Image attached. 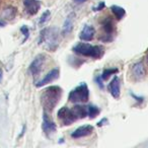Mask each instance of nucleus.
Masks as SVG:
<instances>
[{"label": "nucleus", "instance_id": "nucleus-22", "mask_svg": "<svg viewBox=\"0 0 148 148\" xmlns=\"http://www.w3.org/2000/svg\"><path fill=\"white\" fill-rule=\"evenodd\" d=\"M21 32H23V33L25 34V40H27V37H29V29H27V27H21Z\"/></svg>", "mask_w": 148, "mask_h": 148}, {"label": "nucleus", "instance_id": "nucleus-20", "mask_svg": "<svg viewBox=\"0 0 148 148\" xmlns=\"http://www.w3.org/2000/svg\"><path fill=\"white\" fill-rule=\"evenodd\" d=\"M117 72H118L117 68H108V69H106L105 71H103L101 78H103V79H108L110 76H111V75H113V74L117 73Z\"/></svg>", "mask_w": 148, "mask_h": 148}, {"label": "nucleus", "instance_id": "nucleus-5", "mask_svg": "<svg viewBox=\"0 0 148 148\" xmlns=\"http://www.w3.org/2000/svg\"><path fill=\"white\" fill-rule=\"evenodd\" d=\"M57 116L64 126L71 125L72 123H74V122L77 120L75 115H74L73 111L67 107H62L61 109L58 111Z\"/></svg>", "mask_w": 148, "mask_h": 148}, {"label": "nucleus", "instance_id": "nucleus-8", "mask_svg": "<svg viewBox=\"0 0 148 148\" xmlns=\"http://www.w3.org/2000/svg\"><path fill=\"white\" fill-rule=\"evenodd\" d=\"M93 127L90 125H84L81 126V127L77 128L73 133L71 134L72 138H75V139H78V138H82V137H86L92 134L93 132Z\"/></svg>", "mask_w": 148, "mask_h": 148}, {"label": "nucleus", "instance_id": "nucleus-18", "mask_svg": "<svg viewBox=\"0 0 148 148\" xmlns=\"http://www.w3.org/2000/svg\"><path fill=\"white\" fill-rule=\"evenodd\" d=\"M111 10H112V12L114 13V15H115L117 21H120V19L123 18L124 15H125V13H126L125 9H124L123 7L118 6V5H112Z\"/></svg>", "mask_w": 148, "mask_h": 148}, {"label": "nucleus", "instance_id": "nucleus-24", "mask_svg": "<svg viewBox=\"0 0 148 148\" xmlns=\"http://www.w3.org/2000/svg\"><path fill=\"white\" fill-rule=\"evenodd\" d=\"M97 84L99 85V87H101V88H103V83H101V79L99 78V77H97Z\"/></svg>", "mask_w": 148, "mask_h": 148}, {"label": "nucleus", "instance_id": "nucleus-1", "mask_svg": "<svg viewBox=\"0 0 148 148\" xmlns=\"http://www.w3.org/2000/svg\"><path fill=\"white\" fill-rule=\"evenodd\" d=\"M62 97V89L59 86H49L43 91L41 97V103L44 108V112L51 113L58 105Z\"/></svg>", "mask_w": 148, "mask_h": 148}, {"label": "nucleus", "instance_id": "nucleus-3", "mask_svg": "<svg viewBox=\"0 0 148 148\" xmlns=\"http://www.w3.org/2000/svg\"><path fill=\"white\" fill-rule=\"evenodd\" d=\"M74 53L84 57H90L93 59H99L105 54V48L103 46H93L85 43H79L73 48Z\"/></svg>", "mask_w": 148, "mask_h": 148}, {"label": "nucleus", "instance_id": "nucleus-7", "mask_svg": "<svg viewBox=\"0 0 148 148\" xmlns=\"http://www.w3.org/2000/svg\"><path fill=\"white\" fill-rule=\"evenodd\" d=\"M42 128H43V131H44V133H45V135L49 138L55 133L56 129H57L56 124L54 123V121L51 119V117H50L49 114H48L47 112H44Z\"/></svg>", "mask_w": 148, "mask_h": 148}, {"label": "nucleus", "instance_id": "nucleus-26", "mask_svg": "<svg viewBox=\"0 0 148 148\" xmlns=\"http://www.w3.org/2000/svg\"><path fill=\"white\" fill-rule=\"evenodd\" d=\"M1 78H2V71L0 70V81H1Z\"/></svg>", "mask_w": 148, "mask_h": 148}, {"label": "nucleus", "instance_id": "nucleus-25", "mask_svg": "<svg viewBox=\"0 0 148 148\" xmlns=\"http://www.w3.org/2000/svg\"><path fill=\"white\" fill-rule=\"evenodd\" d=\"M72 1L75 3H83V2H85L86 0H72Z\"/></svg>", "mask_w": 148, "mask_h": 148}, {"label": "nucleus", "instance_id": "nucleus-15", "mask_svg": "<svg viewBox=\"0 0 148 148\" xmlns=\"http://www.w3.org/2000/svg\"><path fill=\"white\" fill-rule=\"evenodd\" d=\"M74 16H75L74 13H70V14L67 16L65 23H64V25H63V29H62V34H63V36L69 35V34L72 32V29H73V18H74Z\"/></svg>", "mask_w": 148, "mask_h": 148}, {"label": "nucleus", "instance_id": "nucleus-12", "mask_svg": "<svg viewBox=\"0 0 148 148\" xmlns=\"http://www.w3.org/2000/svg\"><path fill=\"white\" fill-rule=\"evenodd\" d=\"M120 79L118 76H115V78L111 81V83L109 84L108 88H109V91L111 92L112 97L114 99H119L120 95H121V88H120Z\"/></svg>", "mask_w": 148, "mask_h": 148}, {"label": "nucleus", "instance_id": "nucleus-10", "mask_svg": "<svg viewBox=\"0 0 148 148\" xmlns=\"http://www.w3.org/2000/svg\"><path fill=\"white\" fill-rule=\"evenodd\" d=\"M58 77H59V69L54 68V69H52L51 71H50L49 73H48L47 75L42 79V80H40L39 82L37 83V86L41 87V86H44V85H46V84H49V83L53 82L54 80H56Z\"/></svg>", "mask_w": 148, "mask_h": 148}, {"label": "nucleus", "instance_id": "nucleus-28", "mask_svg": "<svg viewBox=\"0 0 148 148\" xmlns=\"http://www.w3.org/2000/svg\"><path fill=\"white\" fill-rule=\"evenodd\" d=\"M4 25V23H2V21H0V27H3Z\"/></svg>", "mask_w": 148, "mask_h": 148}, {"label": "nucleus", "instance_id": "nucleus-17", "mask_svg": "<svg viewBox=\"0 0 148 148\" xmlns=\"http://www.w3.org/2000/svg\"><path fill=\"white\" fill-rule=\"evenodd\" d=\"M16 15V8L13 6H7L3 9L2 12V17L4 19H7V21H11L13 19Z\"/></svg>", "mask_w": 148, "mask_h": 148}, {"label": "nucleus", "instance_id": "nucleus-14", "mask_svg": "<svg viewBox=\"0 0 148 148\" xmlns=\"http://www.w3.org/2000/svg\"><path fill=\"white\" fill-rule=\"evenodd\" d=\"M101 25H103V29L106 34L105 36H109L112 39V36H113L114 31H115V25H114L113 19L111 17H107V18L103 19V21L101 23Z\"/></svg>", "mask_w": 148, "mask_h": 148}, {"label": "nucleus", "instance_id": "nucleus-9", "mask_svg": "<svg viewBox=\"0 0 148 148\" xmlns=\"http://www.w3.org/2000/svg\"><path fill=\"white\" fill-rule=\"evenodd\" d=\"M23 6L29 14L35 15L38 13L41 7V2L38 0H25L23 1Z\"/></svg>", "mask_w": 148, "mask_h": 148}, {"label": "nucleus", "instance_id": "nucleus-16", "mask_svg": "<svg viewBox=\"0 0 148 148\" xmlns=\"http://www.w3.org/2000/svg\"><path fill=\"white\" fill-rule=\"evenodd\" d=\"M76 119H83L87 116V107L85 106H75L72 109Z\"/></svg>", "mask_w": 148, "mask_h": 148}, {"label": "nucleus", "instance_id": "nucleus-27", "mask_svg": "<svg viewBox=\"0 0 148 148\" xmlns=\"http://www.w3.org/2000/svg\"><path fill=\"white\" fill-rule=\"evenodd\" d=\"M145 61H146V64L148 65V54H147V56H146V59H145Z\"/></svg>", "mask_w": 148, "mask_h": 148}, {"label": "nucleus", "instance_id": "nucleus-19", "mask_svg": "<svg viewBox=\"0 0 148 148\" xmlns=\"http://www.w3.org/2000/svg\"><path fill=\"white\" fill-rule=\"evenodd\" d=\"M99 109L95 106H87V116H88L90 119H95L97 116H99Z\"/></svg>", "mask_w": 148, "mask_h": 148}, {"label": "nucleus", "instance_id": "nucleus-6", "mask_svg": "<svg viewBox=\"0 0 148 148\" xmlns=\"http://www.w3.org/2000/svg\"><path fill=\"white\" fill-rule=\"evenodd\" d=\"M46 59H47V57L44 54H39V55L36 56L35 59L33 60V62L29 65V71L33 74V76H39V74L41 73L42 69H43V66L45 65Z\"/></svg>", "mask_w": 148, "mask_h": 148}, {"label": "nucleus", "instance_id": "nucleus-11", "mask_svg": "<svg viewBox=\"0 0 148 148\" xmlns=\"http://www.w3.org/2000/svg\"><path fill=\"white\" fill-rule=\"evenodd\" d=\"M145 74H146V70L142 62H138V63H135L132 66V75H133V77L135 79L140 80V79L144 78Z\"/></svg>", "mask_w": 148, "mask_h": 148}, {"label": "nucleus", "instance_id": "nucleus-23", "mask_svg": "<svg viewBox=\"0 0 148 148\" xmlns=\"http://www.w3.org/2000/svg\"><path fill=\"white\" fill-rule=\"evenodd\" d=\"M103 7H105V3H103V2H101V4H99V6L97 7V8H95V11H99L101 9H103Z\"/></svg>", "mask_w": 148, "mask_h": 148}, {"label": "nucleus", "instance_id": "nucleus-13", "mask_svg": "<svg viewBox=\"0 0 148 148\" xmlns=\"http://www.w3.org/2000/svg\"><path fill=\"white\" fill-rule=\"evenodd\" d=\"M95 29L92 25H85L83 27V29L80 32V35H79V38L80 40L85 42H89L95 38Z\"/></svg>", "mask_w": 148, "mask_h": 148}, {"label": "nucleus", "instance_id": "nucleus-21", "mask_svg": "<svg viewBox=\"0 0 148 148\" xmlns=\"http://www.w3.org/2000/svg\"><path fill=\"white\" fill-rule=\"evenodd\" d=\"M50 15H51V12H50L49 10H46L45 12L42 14V16H41V19H40V23L41 25H43V23H45L46 21H48V19L50 18Z\"/></svg>", "mask_w": 148, "mask_h": 148}, {"label": "nucleus", "instance_id": "nucleus-4", "mask_svg": "<svg viewBox=\"0 0 148 148\" xmlns=\"http://www.w3.org/2000/svg\"><path fill=\"white\" fill-rule=\"evenodd\" d=\"M88 99H89V90L85 82H82L74 89H72L69 93V97H68L69 101H71L73 103H86L88 101Z\"/></svg>", "mask_w": 148, "mask_h": 148}, {"label": "nucleus", "instance_id": "nucleus-2", "mask_svg": "<svg viewBox=\"0 0 148 148\" xmlns=\"http://www.w3.org/2000/svg\"><path fill=\"white\" fill-rule=\"evenodd\" d=\"M40 45L50 52L56 51L59 45V31L57 27L44 29L40 34Z\"/></svg>", "mask_w": 148, "mask_h": 148}]
</instances>
